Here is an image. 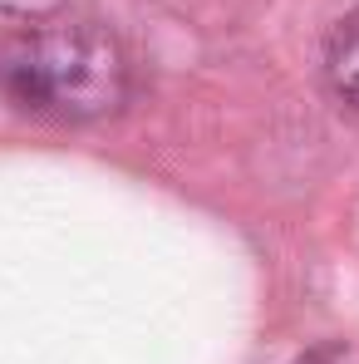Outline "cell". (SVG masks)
I'll return each instance as SVG.
<instances>
[{"label":"cell","mask_w":359,"mask_h":364,"mask_svg":"<svg viewBox=\"0 0 359 364\" xmlns=\"http://www.w3.org/2000/svg\"><path fill=\"white\" fill-rule=\"evenodd\" d=\"M128 55L94 20L55 15L0 45V94L35 119L89 123L128 104Z\"/></svg>","instance_id":"6da1fadb"},{"label":"cell","mask_w":359,"mask_h":364,"mask_svg":"<svg viewBox=\"0 0 359 364\" xmlns=\"http://www.w3.org/2000/svg\"><path fill=\"white\" fill-rule=\"evenodd\" d=\"M325 84H330V94L359 119V10H350L330 30V45H325Z\"/></svg>","instance_id":"7a4b0ae2"},{"label":"cell","mask_w":359,"mask_h":364,"mask_svg":"<svg viewBox=\"0 0 359 364\" xmlns=\"http://www.w3.org/2000/svg\"><path fill=\"white\" fill-rule=\"evenodd\" d=\"M296 364H359V345H350V340H325L310 355H300Z\"/></svg>","instance_id":"3957f363"},{"label":"cell","mask_w":359,"mask_h":364,"mask_svg":"<svg viewBox=\"0 0 359 364\" xmlns=\"http://www.w3.org/2000/svg\"><path fill=\"white\" fill-rule=\"evenodd\" d=\"M0 5H10V10H30V15H40V10H50L55 0H0Z\"/></svg>","instance_id":"277c9868"}]
</instances>
